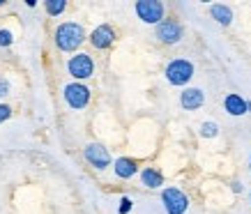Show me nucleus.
<instances>
[{
  "label": "nucleus",
  "mask_w": 251,
  "mask_h": 214,
  "mask_svg": "<svg viewBox=\"0 0 251 214\" xmlns=\"http://www.w3.org/2000/svg\"><path fill=\"white\" fill-rule=\"evenodd\" d=\"M53 42L58 46V51H62V53H76L78 48L88 42V35H85V28L81 23L67 21L55 28Z\"/></svg>",
  "instance_id": "nucleus-1"
},
{
  "label": "nucleus",
  "mask_w": 251,
  "mask_h": 214,
  "mask_svg": "<svg viewBox=\"0 0 251 214\" xmlns=\"http://www.w3.org/2000/svg\"><path fill=\"white\" fill-rule=\"evenodd\" d=\"M194 62L191 60H184V58H175L166 65L164 69V74H166V81L175 88H184V85L189 83L191 78H194Z\"/></svg>",
  "instance_id": "nucleus-2"
},
{
  "label": "nucleus",
  "mask_w": 251,
  "mask_h": 214,
  "mask_svg": "<svg viewBox=\"0 0 251 214\" xmlns=\"http://www.w3.org/2000/svg\"><path fill=\"white\" fill-rule=\"evenodd\" d=\"M67 71L69 76L78 81V83H83L88 78L95 76V60H92L90 53H83V51H78L76 55H72L67 60Z\"/></svg>",
  "instance_id": "nucleus-3"
},
{
  "label": "nucleus",
  "mask_w": 251,
  "mask_h": 214,
  "mask_svg": "<svg viewBox=\"0 0 251 214\" xmlns=\"http://www.w3.org/2000/svg\"><path fill=\"white\" fill-rule=\"evenodd\" d=\"M134 12L143 23L148 25H159L164 19H166V7L161 0H136L134 5Z\"/></svg>",
  "instance_id": "nucleus-4"
},
{
  "label": "nucleus",
  "mask_w": 251,
  "mask_h": 214,
  "mask_svg": "<svg viewBox=\"0 0 251 214\" xmlns=\"http://www.w3.org/2000/svg\"><path fill=\"white\" fill-rule=\"evenodd\" d=\"M154 37H157V42H161V44H166V46L180 44L184 37L182 23L177 21V19H164V21L154 28Z\"/></svg>",
  "instance_id": "nucleus-5"
},
{
  "label": "nucleus",
  "mask_w": 251,
  "mask_h": 214,
  "mask_svg": "<svg viewBox=\"0 0 251 214\" xmlns=\"http://www.w3.org/2000/svg\"><path fill=\"white\" fill-rule=\"evenodd\" d=\"M62 97L67 101L69 108H74V111H81L90 104V88L85 83H78V81H72L62 88Z\"/></svg>",
  "instance_id": "nucleus-6"
},
{
  "label": "nucleus",
  "mask_w": 251,
  "mask_h": 214,
  "mask_svg": "<svg viewBox=\"0 0 251 214\" xmlns=\"http://www.w3.org/2000/svg\"><path fill=\"white\" fill-rule=\"evenodd\" d=\"M161 203H164L166 214H184L189 210V196L180 191L177 187H166L161 191Z\"/></svg>",
  "instance_id": "nucleus-7"
},
{
  "label": "nucleus",
  "mask_w": 251,
  "mask_h": 214,
  "mask_svg": "<svg viewBox=\"0 0 251 214\" xmlns=\"http://www.w3.org/2000/svg\"><path fill=\"white\" fill-rule=\"evenodd\" d=\"M83 159L90 164L92 168H97V170H106L108 166L113 164L111 152H108L101 143H88V145L83 147Z\"/></svg>",
  "instance_id": "nucleus-8"
},
{
  "label": "nucleus",
  "mask_w": 251,
  "mask_h": 214,
  "mask_svg": "<svg viewBox=\"0 0 251 214\" xmlns=\"http://www.w3.org/2000/svg\"><path fill=\"white\" fill-rule=\"evenodd\" d=\"M115 39H118V32H115V28L113 25H108V23L97 25V28L88 35L90 46L92 48H97V51H106V48H111V46L115 44Z\"/></svg>",
  "instance_id": "nucleus-9"
},
{
  "label": "nucleus",
  "mask_w": 251,
  "mask_h": 214,
  "mask_svg": "<svg viewBox=\"0 0 251 214\" xmlns=\"http://www.w3.org/2000/svg\"><path fill=\"white\" fill-rule=\"evenodd\" d=\"M203 104H205V92L201 88H184L180 92V106L184 111H198Z\"/></svg>",
  "instance_id": "nucleus-10"
},
{
  "label": "nucleus",
  "mask_w": 251,
  "mask_h": 214,
  "mask_svg": "<svg viewBox=\"0 0 251 214\" xmlns=\"http://www.w3.org/2000/svg\"><path fill=\"white\" fill-rule=\"evenodd\" d=\"M113 173L120 180H131L138 173V161L131 159V157H118L113 161Z\"/></svg>",
  "instance_id": "nucleus-11"
},
{
  "label": "nucleus",
  "mask_w": 251,
  "mask_h": 214,
  "mask_svg": "<svg viewBox=\"0 0 251 214\" xmlns=\"http://www.w3.org/2000/svg\"><path fill=\"white\" fill-rule=\"evenodd\" d=\"M224 111L228 115H233V118H240V115L249 113V111H247V99H242L237 92H228V95L224 97Z\"/></svg>",
  "instance_id": "nucleus-12"
},
{
  "label": "nucleus",
  "mask_w": 251,
  "mask_h": 214,
  "mask_svg": "<svg viewBox=\"0 0 251 214\" xmlns=\"http://www.w3.org/2000/svg\"><path fill=\"white\" fill-rule=\"evenodd\" d=\"M141 184L148 187V189H161V187H164L161 170L154 168V166H145V168L141 170Z\"/></svg>",
  "instance_id": "nucleus-13"
},
{
  "label": "nucleus",
  "mask_w": 251,
  "mask_h": 214,
  "mask_svg": "<svg viewBox=\"0 0 251 214\" xmlns=\"http://www.w3.org/2000/svg\"><path fill=\"white\" fill-rule=\"evenodd\" d=\"M210 16H212L219 25H230V23H233V9H230L228 5H224V2L210 5Z\"/></svg>",
  "instance_id": "nucleus-14"
},
{
  "label": "nucleus",
  "mask_w": 251,
  "mask_h": 214,
  "mask_svg": "<svg viewBox=\"0 0 251 214\" xmlns=\"http://www.w3.org/2000/svg\"><path fill=\"white\" fill-rule=\"evenodd\" d=\"M44 9L49 16H60L67 9V0H44Z\"/></svg>",
  "instance_id": "nucleus-15"
},
{
  "label": "nucleus",
  "mask_w": 251,
  "mask_h": 214,
  "mask_svg": "<svg viewBox=\"0 0 251 214\" xmlns=\"http://www.w3.org/2000/svg\"><path fill=\"white\" fill-rule=\"evenodd\" d=\"M219 134V124L212 122V120H207V122L201 124V136L203 138H214Z\"/></svg>",
  "instance_id": "nucleus-16"
},
{
  "label": "nucleus",
  "mask_w": 251,
  "mask_h": 214,
  "mask_svg": "<svg viewBox=\"0 0 251 214\" xmlns=\"http://www.w3.org/2000/svg\"><path fill=\"white\" fill-rule=\"evenodd\" d=\"M14 44V35H12V30H7V28H0V46L2 48H7V46Z\"/></svg>",
  "instance_id": "nucleus-17"
},
{
  "label": "nucleus",
  "mask_w": 251,
  "mask_h": 214,
  "mask_svg": "<svg viewBox=\"0 0 251 214\" xmlns=\"http://www.w3.org/2000/svg\"><path fill=\"white\" fill-rule=\"evenodd\" d=\"M131 207H134V203H131L129 196H122V198H120V207H118V214H129Z\"/></svg>",
  "instance_id": "nucleus-18"
},
{
  "label": "nucleus",
  "mask_w": 251,
  "mask_h": 214,
  "mask_svg": "<svg viewBox=\"0 0 251 214\" xmlns=\"http://www.w3.org/2000/svg\"><path fill=\"white\" fill-rule=\"evenodd\" d=\"M9 118H12V106H9V104H2V101H0V124L7 122Z\"/></svg>",
  "instance_id": "nucleus-19"
},
{
  "label": "nucleus",
  "mask_w": 251,
  "mask_h": 214,
  "mask_svg": "<svg viewBox=\"0 0 251 214\" xmlns=\"http://www.w3.org/2000/svg\"><path fill=\"white\" fill-rule=\"evenodd\" d=\"M9 95V81L7 78H0V99H5Z\"/></svg>",
  "instance_id": "nucleus-20"
},
{
  "label": "nucleus",
  "mask_w": 251,
  "mask_h": 214,
  "mask_svg": "<svg viewBox=\"0 0 251 214\" xmlns=\"http://www.w3.org/2000/svg\"><path fill=\"white\" fill-rule=\"evenodd\" d=\"M233 191L240 193V191H242V184H240V182H233Z\"/></svg>",
  "instance_id": "nucleus-21"
},
{
  "label": "nucleus",
  "mask_w": 251,
  "mask_h": 214,
  "mask_svg": "<svg viewBox=\"0 0 251 214\" xmlns=\"http://www.w3.org/2000/svg\"><path fill=\"white\" fill-rule=\"evenodd\" d=\"M247 111H249V113H251V101H247Z\"/></svg>",
  "instance_id": "nucleus-22"
},
{
  "label": "nucleus",
  "mask_w": 251,
  "mask_h": 214,
  "mask_svg": "<svg viewBox=\"0 0 251 214\" xmlns=\"http://www.w3.org/2000/svg\"><path fill=\"white\" fill-rule=\"evenodd\" d=\"M2 5H5V0H0V7H2Z\"/></svg>",
  "instance_id": "nucleus-23"
},
{
  "label": "nucleus",
  "mask_w": 251,
  "mask_h": 214,
  "mask_svg": "<svg viewBox=\"0 0 251 214\" xmlns=\"http://www.w3.org/2000/svg\"><path fill=\"white\" fill-rule=\"evenodd\" d=\"M249 168H251V159H249Z\"/></svg>",
  "instance_id": "nucleus-24"
},
{
  "label": "nucleus",
  "mask_w": 251,
  "mask_h": 214,
  "mask_svg": "<svg viewBox=\"0 0 251 214\" xmlns=\"http://www.w3.org/2000/svg\"><path fill=\"white\" fill-rule=\"evenodd\" d=\"M249 200H251V193H249Z\"/></svg>",
  "instance_id": "nucleus-25"
}]
</instances>
